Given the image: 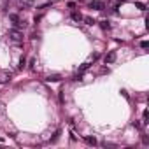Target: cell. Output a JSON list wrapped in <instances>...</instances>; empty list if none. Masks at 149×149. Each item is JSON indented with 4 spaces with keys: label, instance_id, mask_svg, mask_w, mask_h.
I'll use <instances>...</instances> for the list:
<instances>
[{
    "label": "cell",
    "instance_id": "1",
    "mask_svg": "<svg viewBox=\"0 0 149 149\" xmlns=\"http://www.w3.org/2000/svg\"><path fill=\"white\" fill-rule=\"evenodd\" d=\"M9 39L14 40V42H21V40H23V33H21L18 28H11V30H9Z\"/></svg>",
    "mask_w": 149,
    "mask_h": 149
},
{
    "label": "cell",
    "instance_id": "2",
    "mask_svg": "<svg viewBox=\"0 0 149 149\" xmlns=\"http://www.w3.org/2000/svg\"><path fill=\"white\" fill-rule=\"evenodd\" d=\"M9 19L13 21V26H14V28H25V26H26V23H25V21H21L18 14H11V16H9Z\"/></svg>",
    "mask_w": 149,
    "mask_h": 149
},
{
    "label": "cell",
    "instance_id": "3",
    "mask_svg": "<svg viewBox=\"0 0 149 149\" xmlns=\"http://www.w3.org/2000/svg\"><path fill=\"white\" fill-rule=\"evenodd\" d=\"M90 9L104 11V9H105V4H104V2H100V0H91V2H90Z\"/></svg>",
    "mask_w": 149,
    "mask_h": 149
},
{
    "label": "cell",
    "instance_id": "4",
    "mask_svg": "<svg viewBox=\"0 0 149 149\" xmlns=\"http://www.w3.org/2000/svg\"><path fill=\"white\" fill-rule=\"evenodd\" d=\"M114 61H116V51H109L104 58V63L107 65V63H114Z\"/></svg>",
    "mask_w": 149,
    "mask_h": 149
},
{
    "label": "cell",
    "instance_id": "5",
    "mask_svg": "<svg viewBox=\"0 0 149 149\" xmlns=\"http://www.w3.org/2000/svg\"><path fill=\"white\" fill-rule=\"evenodd\" d=\"M11 79H13L11 72H0V83H9Z\"/></svg>",
    "mask_w": 149,
    "mask_h": 149
},
{
    "label": "cell",
    "instance_id": "6",
    "mask_svg": "<svg viewBox=\"0 0 149 149\" xmlns=\"http://www.w3.org/2000/svg\"><path fill=\"white\" fill-rule=\"evenodd\" d=\"M70 16H72V19H74V21H83V14H81V13H77V11H72V14H70Z\"/></svg>",
    "mask_w": 149,
    "mask_h": 149
},
{
    "label": "cell",
    "instance_id": "7",
    "mask_svg": "<svg viewBox=\"0 0 149 149\" xmlns=\"http://www.w3.org/2000/svg\"><path fill=\"white\" fill-rule=\"evenodd\" d=\"M100 28H102V30H111V23H109L107 19H102V21H100Z\"/></svg>",
    "mask_w": 149,
    "mask_h": 149
},
{
    "label": "cell",
    "instance_id": "8",
    "mask_svg": "<svg viewBox=\"0 0 149 149\" xmlns=\"http://www.w3.org/2000/svg\"><path fill=\"white\" fill-rule=\"evenodd\" d=\"M60 79H61V77L58 76V74H53V76H49V77H47V83H58Z\"/></svg>",
    "mask_w": 149,
    "mask_h": 149
},
{
    "label": "cell",
    "instance_id": "9",
    "mask_svg": "<svg viewBox=\"0 0 149 149\" xmlns=\"http://www.w3.org/2000/svg\"><path fill=\"white\" fill-rule=\"evenodd\" d=\"M84 142L90 144V146H97V139L95 137H84Z\"/></svg>",
    "mask_w": 149,
    "mask_h": 149
},
{
    "label": "cell",
    "instance_id": "10",
    "mask_svg": "<svg viewBox=\"0 0 149 149\" xmlns=\"http://www.w3.org/2000/svg\"><path fill=\"white\" fill-rule=\"evenodd\" d=\"M19 4H21L23 7H32V6H33V0H19Z\"/></svg>",
    "mask_w": 149,
    "mask_h": 149
},
{
    "label": "cell",
    "instance_id": "11",
    "mask_svg": "<svg viewBox=\"0 0 149 149\" xmlns=\"http://www.w3.org/2000/svg\"><path fill=\"white\" fill-rule=\"evenodd\" d=\"M83 19H84V21H86V25H90V26H91V25H95V23H97V21H95V19H93V18H90V16H83Z\"/></svg>",
    "mask_w": 149,
    "mask_h": 149
},
{
    "label": "cell",
    "instance_id": "12",
    "mask_svg": "<svg viewBox=\"0 0 149 149\" xmlns=\"http://www.w3.org/2000/svg\"><path fill=\"white\" fill-rule=\"evenodd\" d=\"M88 67H90V61H84V63L79 67V74H83L84 70H88Z\"/></svg>",
    "mask_w": 149,
    "mask_h": 149
},
{
    "label": "cell",
    "instance_id": "13",
    "mask_svg": "<svg viewBox=\"0 0 149 149\" xmlns=\"http://www.w3.org/2000/svg\"><path fill=\"white\" fill-rule=\"evenodd\" d=\"M147 118H149V114H147V111H144V112H142V123H144V125H147V123H149V121H147Z\"/></svg>",
    "mask_w": 149,
    "mask_h": 149
},
{
    "label": "cell",
    "instance_id": "14",
    "mask_svg": "<svg viewBox=\"0 0 149 149\" xmlns=\"http://www.w3.org/2000/svg\"><path fill=\"white\" fill-rule=\"evenodd\" d=\"M140 47H142V49H147V47H149V42H147V40H142V42H140Z\"/></svg>",
    "mask_w": 149,
    "mask_h": 149
},
{
    "label": "cell",
    "instance_id": "15",
    "mask_svg": "<svg viewBox=\"0 0 149 149\" xmlns=\"http://www.w3.org/2000/svg\"><path fill=\"white\" fill-rule=\"evenodd\" d=\"M135 6H137V7H139V9H140V11H146V6H144V4H142V2H137V4H135Z\"/></svg>",
    "mask_w": 149,
    "mask_h": 149
},
{
    "label": "cell",
    "instance_id": "16",
    "mask_svg": "<svg viewBox=\"0 0 149 149\" xmlns=\"http://www.w3.org/2000/svg\"><path fill=\"white\" fill-rule=\"evenodd\" d=\"M58 93H60V102L63 104V102H65V97H63V88H61V90H60Z\"/></svg>",
    "mask_w": 149,
    "mask_h": 149
},
{
    "label": "cell",
    "instance_id": "17",
    "mask_svg": "<svg viewBox=\"0 0 149 149\" xmlns=\"http://www.w3.org/2000/svg\"><path fill=\"white\" fill-rule=\"evenodd\" d=\"M60 133H61V132H60V130H58V132H56V133H54V137H53V142H56V140H58V137H60Z\"/></svg>",
    "mask_w": 149,
    "mask_h": 149
},
{
    "label": "cell",
    "instance_id": "18",
    "mask_svg": "<svg viewBox=\"0 0 149 149\" xmlns=\"http://www.w3.org/2000/svg\"><path fill=\"white\" fill-rule=\"evenodd\" d=\"M25 67V58H21V61H19V68H23Z\"/></svg>",
    "mask_w": 149,
    "mask_h": 149
},
{
    "label": "cell",
    "instance_id": "19",
    "mask_svg": "<svg viewBox=\"0 0 149 149\" xmlns=\"http://www.w3.org/2000/svg\"><path fill=\"white\" fill-rule=\"evenodd\" d=\"M119 2H126V0H119Z\"/></svg>",
    "mask_w": 149,
    "mask_h": 149
}]
</instances>
